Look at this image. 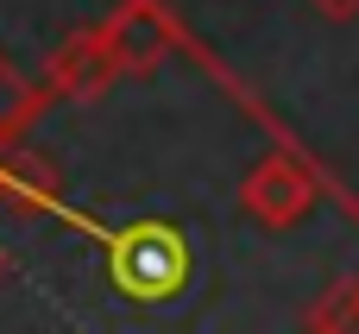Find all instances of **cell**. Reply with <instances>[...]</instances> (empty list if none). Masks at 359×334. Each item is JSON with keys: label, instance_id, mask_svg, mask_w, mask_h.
Instances as JSON below:
<instances>
[{"label": "cell", "instance_id": "6da1fadb", "mask_svg": "<svg viewBox=\"0 0 359 334\" xmlns=\"http://www.w3.org/2000/svg\"><path fill=\"white\" fill-rule=\"evenodd\" d=\"M107 272H114V284H120L133 303H164V297H177L183 278H189V246H183L177 227L139 221V227L114 234Z\"/></svg>", "mask_w": 359, "mask_h": 334}, {"label": "cell", "instance_id": "7a4b0ae2", "mask_svg": "<svg viewBox=\"0 0 359 334\" xmlns=\"http://www.w3.org/2000/svg\"><path fill=\"white\" fill-rule=\"evenodd\" d=\"M95 32H101V44H107V57H114L120 76H151V69L183 44L177 13H170L164 0H120Z\"/></svg>", "mask_w": 359, "mask_h": 334}, {"label": "cell", "instance_id": "3957f363", "mask_svg": "<svg viewBox=\"0 0 359 334\" xmlns=\"http://www.w3.org/2000/svg\"><path fill=\"white\" fill-rule=\"evenodd\" d=\"M240 208H246L259 227L284 234V227H297V221L316 208V171H309L303 158H290V152H271V158H259V164L246 171Z\"/></svg>", "mask_w": 359, "mask_h": 334}, {"label": "cell", "instance_id": "277c9868", "mask_svg": "<svg viewBox=\"0 0 359 334\" xmlns=\"http://www.w3.org/2000/svg\"><path fill=\"white\" fill-rule=\"evenodd\" d=\"M114 76H120V69H114L101 32L82 25V32H69V38L50 51V76H44V88H50V101H101V95L114 88Z\"/></svg>", "mask_w": 359, "mask_h": 334}, {"label": "cell", "instance_id": "5b68a950", "mask_svg": "<svg viewBox=\"0 0 359 334\" xmlns=\"http://www.w3.org/2000/svg\"><path fill=\"white\" fill-rule=\"evenodd\" d=\"M0 196L19 208V215H50L63 202V177L44 152H25L19 139L0 145Z\"/></svg>", "mask_w": 359, "mask_h": 334}, {"label": "cell", "instance_id": "8992f818", "mask_svg": "<svg viewBox=\"0 0 359 334\" xmlns=\"http://www.w3.org/2000/svg\"><path fill=\"white\" fill-rule=\"evenodd\" d=\"M44 107H50V88L32 82L13 57H0V145H13V139H19Z\"/></svg>", "mask_w": 359, "mask_h": 334}, {"label": "cell", "instance_id": "52a82bcc", "mask_svg": "<svg viewBox=\"0 0 359 334\" xmlns=\"http://www.w3.org/2000/svg\"><path fill=\"white\" fill-rule=\"evenodd\" d=\"M309 334H359V278H341L309 309Z\"/></svg>", "mask_w": 359, "mask_h": 334}, {"label": "cell", "instance_id": "ba28073f", "mask_svg": "<svg viewBox=\"0 0 359 334\" xmlns=\"http://www.w3.org/2000/svg\"><path fill=\"white\" fill-rule=\"evenodd\" d=\"M322 19H334V25H347V19H359V0H309Z\"/></svg>", "mask_w": 359, "mask_h": 334}]
</instances>
